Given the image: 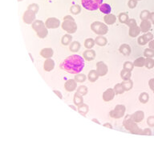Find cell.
<instances>
[{
	"instance_id": "1f68e13d",
	"label": "cell",
	"mask_w": 154,
	"mask_h": 144,
	"mask_svg": "<svg viewBox=\"0 0 154 144\" xmlns=\"http://www.w3.org/2000/svg\"><path fill=\"white\" fill-rule=\"evenodd\" d=\"M122 84H123V86H124V88H125V91L131 90L133 85V82H132L130 79H129V80H124V82L122 83Z\"/></svg>"
},
{
	"instance_id": "3957f363",
	"label": "cell",
	"mask_w": 154,
	"mask_h": 144,
	"mask_svg": "<svg viewBox=\"0 0 154 144\" xmlns=\"http://www.w3.org/2000/svg\"><path fill=\"white\" fill-rule=\"evenodd\" d=\"M32 28L35 30V31L37 34V35L40 37V39H44L45 37H47L48 34L46 24L41 20H36L32 23Z\"/></svg>"
},
{
	"instance_id": "c3c4849f",
	"label": "cell",
	"mask_w": 154,
	"mask_h": 144,
	"mask_svg": "<svg viewBox=\"0 0 154 144\" xmlns=\"http://www.w3.org/2000/svg\"><path fill=\"white\" fill-rule=\"evenodd\" d=\"M149 87L150 89L154 92V79H151L149 82Z\"/></svg>"
},
{
	"instance_id": "f5cc1de1",
	"label": "cell",
	"mask_w": 154,
	"mask_h": 144,
	"mask_svg": "<svg viewBox=\"0 0 154 144\" xmlns=\"http://www.w3.org/2000/svg\"><path fill=\"white\" fill-rule=\"evenodd\" d=\"M149 48H151V49H153L154 50V39L151 40L150 42H149Z\"/></svg>"
},
{
	"instance_id": "5bb4252c",
	"label": "cell",
	"mask_w": 154,
	"mask_h": 144,
	"mask_svg": "<svg viewBox=\"0 0 154 144\" xmlns=\"http://www.w3.org/2000/svg\"><path fill=\"white\" fill-rule=\"evenodd\" d=\"M55 67V62L52 58H47L43 63V69L45 71H51Z\"/></svg>"
},
{
	"instance_id": "30bf717a",
	"label": "cell",
	"mask_w": 154,
	"mask_h": 144,
	"mask_svg": "<svg viewBox=\"0 0 154 144\" xmlns=\"http://www.w3.org/2000/svg\"><path fill=\"white\" fill-rule=\"evenodd\" d=\"M97 71L99 76H104L107 75L108 71L107 66L104 62H98L97 63Z\"/></svg>"
},
{
	"instance_id": "7a4b0ae2",
	"label": "cell",
	"mask_w": 154,
	"mask_h": 144,
	"mask_svg": "<svg viewBox=\"0 0 154 144\" xmlns=\"http://www.w3.org/2000/svg\"><path fill=\"white\" fill-rule=\"evenodd\" d=\"M136 123V122H134L133 119H131V116L129 115V116H127L125 119V120H124L123 125L125 126V128L127 130L130 131L131 133L135 134H142L143 130H140Z\"/></svg>"
},
{
	"instance_id": "d6a6232c",
	"label": "cell",
	"mask_w": 154,
	"mask_h": 144,
	"mask_svg": "<svg viewBox=\"0 0 154 144\" xmlns=\"http://www.w3.org/2000/svg\"><path fill=\"white\" fill-rule=\"evenodd\" d=\"M149 99V94L145 93V92L141 93L139 96V100L142 103H146Z\"/></svg>"
},
{
	"instance_id": "7402d4cb",
	"label": "cell",
	"mask_w": 154,
	"mask_h": 144,
	"mask_svg": "<svg viewBox=\"0 0 154 144\" xmlns=\"http://www.w3.org/2000/svg\"><path fill=\"white\" fill-rule=\"evenodd\" d=\"M88 79L89 80L90 82L94 83L96 82L97 79H99V75L97 73V70H92L90 71V72L88 73Z\"/></svg>"
},
{
	"instance_id": "b9f144b4",
	"label": "cell",
	"mask_w": 154,
	"mask_h": 144,
	"mask_svg": "<svg viewBox=\"0 0 154 144\" xmlns=\"http://www.w3.org/2000/svg\"><path fill=\"white\" fill-rule=\"evenodd\" d=\"M39 9H40V7H39L38 4L36 3L30 4L28 6V8H27V10H30V11H33L35 13H37L39 11Z\"/></svg>"
},
{
	"instance_id": "f6af8a7d",
	"label": "cell",
	"mask_w": 154,
	"mask_h": 144,
	"mask_svg": "<svg viewBox=\"0 0 154 144\" xmlns=\"http://www.w3.org/2000/svg\"><path fill=\"white\" fill-rule=\"evenodd\" d=\"M137 42H138V43L140 44V45H141V46H144V45H145L146 43H147V42H146V40L144 39V36H140L139 38H138V39H137Z\"/></svg>"
},
{
	"instance_id": "6da1fadb",
	"label": "cell",
	"mask_w": 154,
	"mask_h": 144,
	"mask_svg": "<svg viewBox=\"0 0 154 144\" xmlns=\"http://www.w3.org/2000/svg\"><path fill=\"white\" fill-rule=\"evenodd\" d=\"M84 67V58L79 55L73 54L68 56L60 65V67L70 74H79Z\"/></svg>"
},
{
	"instance_id": "db71d44e",
	"label": "cell",
	"mask_w": 154,
	"mask_h": 144,
	"mask_svg": "<svg viewBox=\"0 0 154 144\" xmlns=\"http://www.w3.org/2000/svg\"><path fill=\"white\" fill-rule=\"evenodd\" d=\"M151 19V22H153L154 24V12H153V13H151L150 14V18H149Z\"/></svg>"
},
{
	"instance_id": "bcb514c9",
	"label": "cell",
	"mask_w": 154,
	"mask_h": 144,
	"mask_svg": "<svg viewBox=\"0 0 154 144\" xmlns=\"http://www.w3.org/2000/svg\"><path fill=\"white\" fill-rule=\"evenodd\" d=\"M126 24H127V26H129V27H131V26H136V22L135 19L131 18V19L128 20V22H126Z\"/></svg>"
},
{
	"instance_id": "cb8c5ba5",
	"label": "cell",
	"mask_w": 154,
	"mask_h": 144,
	"mask_svg": "<svg viewBox=\"0 0 154 144\" xmlns=\"http://www.w3.org/2000/svg\"><path fill=\"white\" fill-rule=\"evenodd\" d=\"M72 37L70 34H67V35H64L62 37L61 39V43L64 45V46H68V45H70V43H72Z\"/></svg>"
},
{
	"instance_id": "8d00e7d4",
	"label": "cell",
	"mask_w": 154,
	"mask_h": 144,
	"mask_svg": "<svg viewBox=\"0 0 154 144\" xmlns=\"http://www.w3.org/2000/svg\"><path fill=\"white\" fill-rule=\"evenodd\" d=\"M144 66H145L148 69L153 68L154 67V59H153L152 58H145Z\"/></svg>"
},
{
	"instance_id": "2e32d148",
	"label": "cell",
	"mask_w": 154,
	"mask_h": 144,
	"mask_svg": "<svg viewBox=\"0 0 154 144\" xmlns=\"http://www.w3.org/2000/svg\"><path fill=\"white\" fill-rule=\"evenodd\" d=\"M130 116H131V119H133L135 122H140L144 119V114L143 111H139L135 112L134 114L131 115Z\"/></svg>"
},
{
	"instance_id": "816d5d0a",
	"label": "cell",
	"mask_w": 154,
	"mask_h": 144,
	"mask_svg": "<svg viewBox=\"0 0 154 144\" xmlns=\"http://www.w3.org/2000/svg\"><path fill=\"white\" fill-rule=\"evenodd\" d=\"M64 20H75V19L72 18L71 15H66L64 18Z\"/></svg>"
},
{
	"instance_id": "e575fe53",
	"label": "cell",
	"mask_w": 154,
	"mask_h": 144,
	"mask_svg": "<svg viewBox=\"0 0 154 144\" xmlns=\"http://www.w3.org/2000/svg\"><path fill=\"white\" fill-rule=\"evenodd\" d=\"M119 21L121 23H126L129 20V15L127 13H120L119 14Z\"/></svg>"
},
{
	"instance_id": "4fadbf2b",
	"label": "cell",
	"mask_w": 154,
	"mask_h": 144,
	"mask_svg": "<svg viewBox=\"0 0 154 144\" xmlns=\"http://www.w3.org/2000/svg\"><path fill=\"white\" fill-rule=\"evenodd\" d=\"M96 51L93 50H91V49H88L87 50H85L83 54L84 58L87 60V61H92L95 59L96 58Z\"/></svg>"
},
{
	"instance_id": "7bdbcfd3",
	"label": "cell",
	"mask_w": 154,
	"mask_h": 144,
	"mask_svg": "<svg viewBox=\"0 0 154 144\" xmlns=\"http://www.w3.org/2000/svg\"><path fill=\"white\" fill-rule=\"evenodd\" d=\"M143 36L144 38V39L146 40L147 43H149L151 40H153V35L152 33L146 32L144 35H143Z\"/></svg>"
},
{
	"instance_id": "8fae6325",
	"label": "cell",
	"mask_w": 154,
	"mask_h": 144,
	"mask_svg": "<svg viewBox=\"0 0 154 144\" xmlns=\"http://www.w3.org/2000/svg\"><path fill=\"white\" fill-rule=\"evenodd\" d=\"M64 88L68 92H72L77 88V82L75 79H68L65 83Z\"/></svg>"
},
{
	"instance_id": "9f6ffc18",
	"label": "cell",
	"mask_w": 154,
	"mask_h": 144,
	"mask_svg": "<svg viewBox=\"0 0 154 144\" xmlns=\"http://www.w3.org/2000/svg\"><path fill=\"white\" fill-rule=\"evenodd\" d=\"M69 107H70L71 108H72V109H73L74 111H77V109H76V108H75V107H74V106H72V105H69Z\"/></svg>"
},
{
	"instance_id": "91938a15",
	"label": "cell",
	"mask_w": 154,
	"mask_h": 144,
	"mask_svg": "<svg viewBox=\"0 0 154 144\" xmlns=\"http://www.w3.org/2000/svg\"><path fill=\"white\" fill-rule=\"evenodd\" d=\"M136 1H139V0H136Z\"/></svg>"
},
{
	"instance_id": "f546056e",
	"label": "cell",
	"mask_w": 154,
	"mask_h": 144,
	"mask_svg": "<svg viewBox=\"0 0 154 144\" xmlns=\"http://www.w3.org/2000/svg\"><path fill=\"white\" fill-rule=\"evenodd\" d=\"M132 76V74H131V71H126L125 69H123L121 71H120V77L124 80H129L131 78Z\"/></svg>"
},
{
	"instance_id": "7c38bea8",
	"label": "cell",
	"mask_w": 154,
	"mask_h": 144,
	"mask_svg": "<svg viewBox=\"0 0 154 144\" xmlns=\"http://www.w3.org/2000/svg\"><path fill=\"white\" fill-rule=\"evenodd\" d=\"M115 95H116V93H115L114 89L108 88L103 94V99L105 102H109V101L112 100L114 98Z\"/></svg>"
},
{
	"instance_id": "ffe728a7",
	"label": "cell",
	"mask_w": 154,
	"mask_h": 144,
	"mask_svg": "<svg viewBox=\"0 0 154 144\" xmlns=\"http://www.w3.org/2000/svg\"><path fill=\"white\" fill-rule=\"evenodd\" d=\"M73 103L75 106H78L81 105L82 103H84V98H83V95L80 94L79 93H78L76 91V93L74 94V98H73Z\"/></svg>"
},
{
	"instance_id": "44dd1931",
	"label": "cell",
	"mask_w": 154,
	"mask_h": 144,
	"mask_svg": "<svg viewBox=\"0 0 154 144\" xmlns=\"http://www.w3.org/2000/svg\"><path fill=\"white\" fill-rule=\"evenodd\" d=\"M140 28L137 26H131L130 29H129V35L133 38H135L136 36H138L140 35Z\"/></svg>"
},
{
	"instance_id": "f907efd6",
	"label": "cell",
	"mask_w": 154,
	"mask_h": 144,
	"mask_svg": "<svg viewBox=\"0 0 154 144\" xmlns=\"http://www.w3.org/2000/svg\"><path fill=\"white\" fill-rule=\"evenodd\" d=\"M53 91H54V93H55L56 94H57L60 98H61V99L63 98V95H62V94L60 93V91H59V90H54Z\"/></svg>"
},
{
	"instance_id": "f1b7e54d",
	"label": "cell",
	"mask_w": 154,
	"mask_h": 144,
	"mask_svg": "<svg viewBox=\"0 0 154 144\" xmlns=\"http://www.w3.org/2000/svg\"><path fill=\"white\" fill-rule=\"evenodd\" d=\"M114 90L116 94H123L125 91V90L124 86H123L122 83H118V84H116V85L114 86Z\"/></svg>"
},
{
	"instance_id": "60d3db41",
	"label": "cell",
	"mask_w": 154,
	"mask_h": 144,
	"mask_svg": "<svg viewBox=\"0 0 154 144\" xmlns=\"http://www.w3.org/2000/svg\"><path fill=\"white\" fill-rule=\"evenodd\" d=\"M133 67H134V64H133L132 62H125V64H124V69L126 71H133Z\"/></svg>"
},
{
	"instance_id": "277c9868",
	"label": "cell",
	"mask_w": 154,
	"mask_h": 144,
	"mask_svg": "<svg viewBox=\"0 0 154 144\" xmlns=\"http://www.w3.org/2000/svg\"><path fill=\"white\" fill-rule=\"evenodd\" d=\"M91 29L95 34L99 35H104L108 31V27L106 24L101 22H94L91 24Z\"/></svg>"
},
{
	"instance_id": "d6986e66",
	"label": "cell",
	"mask_w": 154,
	"mask_h": 144,
	"mask_svg": "<svg viewBox=\"0 0 154 144\" xmlns=\"http://www.w3.org/2000/svg\"><path fill=\"white\" fill-rule=\"evenodd\" d=\"M119 50L124 55H129L131 54V47L128 44H122L119 48Z\"/></svg>"
},
{
	"instance_id": "8992f818",
	"label": "cell",
	"mask_w": 154,
	"mask_h": 144,
	"mask_svg": "<svg viewBox=\"0 0 154 144\" xmlns=\"http://www.w3.org/2000/svg\"><path fill=\"white\" fill-rule=\"evenodd\" d=\"M61 26L68 34H73L77 31V24L75 20H64Z\"/></svg>"
},
{
	"instance_id": "9a60e30c",
	"label": "cell",
	"mask_w": 154,
	"mask_h": 144,
	"mask_svg": "<svg viewBox=\"0 0 154 144\" xmlns=\"http://www.w3.org/2000/svg\"><path fill=\"white\" fill-rule=\"evenodd\" d=\"M40 54L43 58H51L53 56L54 51L53 50L50 48V47H47V48H43L40 51Z\"/></svg>"
},
{
	"instance_id": "ab89813d",
	"label": "cell",
	"mask_w": 154,
	"mask_h": 144,
	"mask_svg": "<svg viewBox=\"0 0 154 144\" xmlns=\"http://www.w3.org/2000/svg\"><path fill=\"white\" fill-rule=\"evenodd\" d=\"M88 87L85 86H80L77 88V92L80 94H82L83 96L86 95L87 94H88Z\"/></svg>"
},
{
	"instance_id": "e0dca14e",
	"label": "cell",
	"mask_w": 154,
	"mask_h": 144,
	"mask_svg": "<svg viewBox=\"0 0 154 144\" xmlns=\"http://www.w3.org/2000/svg\"><path fill=\"white\" fill-rule=\"evenodd\" d=\"M104 22L107 24V25H112L114 24L116 21V17L115 16L114 14H106L104 17Z\"/></svg>"
},
{
	"instance_id": "681fc988",
	"label": "cell",
	"mask_w": 154,
	"mask_h": 144,
	"mask_svg": "<svg viewBox=\"0 0 154 144\" xmlns=\"http://www.w3.org/2000/svg\"><path fill=\"white\" fill-rule=\"evenodd\" d=\"M142 134H144V135H151L152 134V132H151L150 129H145L144 130L143 132H142Z\"/></svg>"
},
{
	"instance_id": "484cf974",
	"label": "cell",
	"mask_w": 154,
	"mask_h": 144,
	"mask_svg": "<svg viewBox=\"0 0 154 144\" xmlns=\"http://www.w3.org/2000/svg\"><path fill=\"white\" fill-rule=\"evenodd\" d=\"M69 49L72 52H77L78 50L80 49V43L77 41H74L70 43V46H69Z\"/></svg>"
},
{
	"instance_id": "52a82bcc",
	"label": "cell",
	"mask_w": 154,
	"mask_h": 144,
	"mask_svg": "<svg viewBox=\"0 0 154 144\" xmlns=\"http://www.w3.org/2000/svg\"><path fill=\"white\" fill-rule=\"evenodd\" d=\"M125 113V107L124 105H117L116 107L110 111L109 115L113 119H120Z\"/></svg>"
},
{
	"instance_id": "ba28073f",
	"label": "cell",
	"mask_w": 154,
	"mask_h": 144,
	"mask_svg": "<svg viewBox=\"0 0 154 144\" xmlns=\"http://www.w3.org/2000/svg\"><path fill=\"white\" fill-rule=\"evenodd\" d=\"M36 13L30 11V10L26 11L23 16V22L27 24H32L33 22L36 21Z\"/></svg>"
},
{
	"instance_id": "d590c367",
	"label": "cell",
	"mask_w": 154,
	"mask_h": 144,
	"mask_svg": "<svg viewBox=\"0 0 154 144\" xmlns=\"http://www.w3.org/2000/svg\"><path fill=\"white\" fill-rule=\"evenodd\" d=\"M70 11L73 14H79L81 11V7L79 5H73L70 8Z\"/></svg>"
},
{
	"instance_id": "9c48e42d",
	"label": "cell",
	"mask_w": 154,
	"mask_h": 144,
	"mask_svg": "<svg viewBox=\"0 0 154 144\" xmlns=\"http://www.w3.org/2000/svg\"><path fill=\"white\" fill-rule=\"evenodd\" d=\"M46 26L48 29H55L58 28L60 26V21L58 18H55V17H51V18H48L46 20Z\"/></svg>"
},
{
	"instance_id": "83f0119b",
	"label": "cell",
	"mask_w": 154,
	"mask_h": 144,
	"mask_svg": "<svg viewBox=\"0 0 154 144\" xmlns=\"http://www.w3.org/2000/svg\"><path fill=\"white\" fill-rule=\"evenodd\" d=\"M145 63V58L143 57H139L136 58V60L134 61L133 64L135 67H142L144 66Z\"/></svg>"
},
{
	"instance_id": "5b68a950",
	"label": "cell",
	"mask_w": 154,
	"mask_h": 144,
	"mask_svg": "<svg viewBox=\"0 0 154 144\" xmlns=\"http://www.w3.org/2000/svg\"><path fill=\"white\" fill-rule=\"evenodd\" d=\"M104 0H81L82 6L88 11H96L99 9Z\"/></svg>"
},
{
	"instance_id": "74e56055",
	"label": "cell",
	"mask_w": 154,
	"mask_h": 144,
	"mask_svg": "<svg viewBox=\"0 0 154 144\" xmlns=\"http://www.w3.org/2000/svg\"><path fill=\"white\" fill-rule=\"evenodd\" d=\"M150 12L147 10H144L143 11H141V13L140 14V18L142 20H148L149 18H150Z\"/></svg>"
},
{
	"instance_id": "d4e9b609",
	"label": "cell",
	"mask_w": 154,
	"mask_h": 144,
	"mask_svg": "<svg viewBox=\"0 0 154 144\" xmlns=\"http://www.w3.org/2000/svg\"><path fill=\"white\" fill-rule=\"evenodd\" d=\"M99 9H100V11L102 12V13H104L105 14H108L111 13L112 11V8L110 7V5H108L107 3H102L101 5V7H99Z\"/></svg>"
},
{
	"instance_id": "ee69618b",
	"label": "cell",
	"mask_w": 154,
	"mask_h": 144,
	"mask_svg": "<svg viewBox=\"0 0 154 144\" xmlns=\"http://www.w3.org/2000/svg\"><path fill=\"white\" fill-rule=\"evenodd\" d=\"M129 7L131 8V9H133V8H135L136 7V5H137V1L136 0H129Z\"/></svg>"
},
{
	"instance_id": "836d02e7",
	"label": "cell",
	"mask_w": 154,
	"mask_h": 144,
	"mask_svg": "<svg viewBox=\"0 0 154 144\" xmlns=\"http://www.w3.org/2000/svg\"><path fill=\"white\" fill-rule=\"evenodd\" d=\"M86 75H84V74H80V73L76 74V75H75V78H74V79H75L77 83H84V82L86 80Z\"/></svg>"
},
{
	"instance_id": "7dc6e473",
	"label": "cell",
	"mask_w": 154,
	"mask_h": 144,
	"mask_svg": "<svg viewBox=\"0 0 154 144\" xmlns=\"http://www.w3.org/2000/svg\"><path fill=\"white\" fill-rule=\"evenodd\" d=\"M147 123L149 126H154V116H150L148 118Z\"/></svg>"
},
{
	"instance_id": "6f0895ef",
	"label": "cell",
	"mask_w": 154,
	"mask_h": 144,
	"mask_svg": "<svg viewBox=\"0 0 154 144\" xmlns=\"http://www.w3.org/2000/svg\"><path fill=\"white\" fill-rule=\"evenodd\" d=\"M92 121H93V122H97V123H98V124H101V122H99V121H98V120H97V119H92Z\"/></svg>"
},
{
	"instance_id": "4dcf8cb0",
	"label": "cell",
	"mask_w": 154,
	"mask_h": 144,
	"mask_svg": "<svg viewBox=\"0 0 154 144\" xmlns=\"http://www.w3.org/2000/svg\"><path fill=\"white\" fill-rule=\"evenodd\" d=\"M95 40H93L92 39H87L84 41V47H86L87 49H92V47L95 46Z\"/></svg>"
},
{
	"instance_id": "11a10c76",
	"label": "cell",
	"mask_w": 154,
	"mask_h": 144,
	"mask_svg": "<svg viewBox=\"0 0 154 144\" xmlns=\"http://www.w3.org/2000/svg\"><path fill=\"white\" fill-rule=\"evenodd\" d=\"M104 126H106V127H108L110 129H112V126L110 123H104Z\"/></svg>"
},
{
	"instance_id": "603a6c76",
	"label": "cell",
	"mask_w": 154,
	"mask_h": 144,
	"mask_svg": "<svg viewBox=\"0 0 154 144\" xmlns=\"http://www.w3.org/2000/svg\"><path fill=\"white\" fill-rule=\"evenodd\" d=\"M95 43H97V45L100 46V47H104V46H106L107 41L105 37H104L103 35H100L96 38Z\"/></svg>"
},
{
	"instance_id": "680465c9",
	"label": "cell",
	"mask_w": 154,
	"mask_h": 144,
	"mask_svg": "<svg viewBox=\"0 0 154 144\" xmlns=\"http://www.w3.org/2000/svg\"><path fill=\"white\" fill-rule=\"evenodd\" d=\"M18 2H21V1H23V0H18Z\"/></svg>"
},
{
	"instance_id": "4316f807",
	"label": "cell",
	"mask_w": 154,
	"mask_h": 144,
	"mask_svg": "<svg viewBox=\"0 0 154 144\" xmlns=\"http://www.w3.org/2000/svg\"><path fill=\"white\" fill-rule=\"evenodd\" d=\"M89 111V107H88V106L86 104H84V103H82L81 105H79V107H78V111H79V114H81L84 116H85L86 114Z\"/></svg>"
},
{
	"instance_id": "ac0fdd59",
	"label": "cell",
	"mask_w": 154,
	"mask_h": 144,
	"mask_svg": "<svg viewBox=\"0 0 154 144\" xmlns=\"http://www.w3.org/2000/svg\"><path fill=\"white\" fill-rule=\"evenodd\" d=\"M140 28L142 32H148L151 28V22L149 20H142L140 22Z\"/></svg>"
},
{
	"instance_id": "f35d334b",
	"label": "cell",
	"mask_w": 154,
	"mask_h": 144,
	"mask_svg": "<svg viewBox=\"0 0 154 144\" xmlns=\"http://www.w3.org/2000/svg\"><path fill=\"white\" fill-rule=\"evenodd\" d=\"M144 55L146 58H153L154 56V50L151 48H147L144 50Z\"/></svg>"
}]
</instances>
